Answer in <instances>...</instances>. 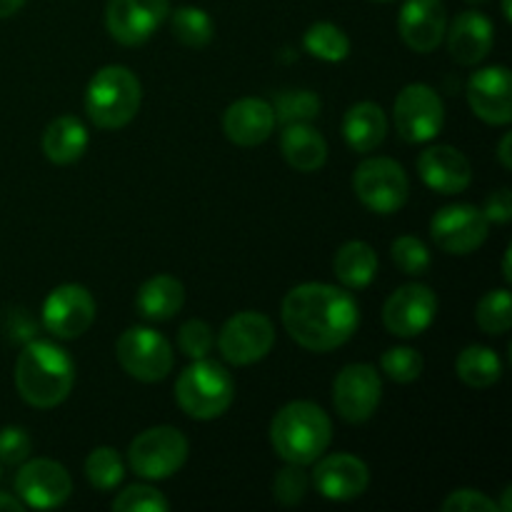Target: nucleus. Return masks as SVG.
<instances>
[{
	"instance_id": "obj_1",
	"label": "nucleus",
	"mask_w": 512,
	"mask_h": 512,
	"mask_svg": "<svg viewBox=\"0 0 512 512\" xmlns=\"http://www.w3.org/2000/svg\"><path fill=\"white\" fill-rule=\"evenodd\" d=\"M283 325L310 353H330L355 335L360 308L353 295L328 283L295 285L283 300Z\"/></svg>"
},
{
	"instance_id": "obj_2",
	"label": "nucleus",
	"mask_w": 512,
	"mask_h": 512,
	"mask_svg": "<svg viewBox=\"0 0 512 512\" xmlns=\"http://www.w3.org/2000/svg\"><path fill=\"white\" fill-rule=\"evenodd\" d=\"M75 385V363L53 340H28L15 360V388L20 398L40 410L55 408Z\"/></svg>"
},
{
	"instance_id": "obj_3",
	"label": "nucleus",
	"mask_w": 512,
	"mask_h": 512,
	"mask_svg": "<svg viewBox=\"0 0 512 512\" xmlns=\"http://www.w3.org/2000/svg\"><path fill=\"white\" fill-rule=\"evenodd\" d=\"M333 440V423L320 405L293 400L275 413L270 423V445L285 463L310 465L325 455Z\"/></svg>"
},
{
	"instance_id": "obj_4",
	"label": "nucleus",
	"mask_w": 512,
	"mask_h": 512,
	"mask_svg": "<svg viewBox=\"0 0 512 512\" xmlns=\"http://www.w3.org/2000/svg\"><path fill=\"white\" fill-rule=\"evenodd\" d=\"M143 88L138 75L125 65H105L90 78L85 90V113L95 128L120 130L140 110Z\"/></svg>"
},
{
	"instance_id": "obj_5",
	"label": "nucleus",
	"mask_w": 512,
	"mask_h": 512,
	"mask_svg": "<svg viewBox=\"0 0 512 512\" xmlns=\"http://www.w3.org/2000/svg\"><path fill=\"white\" fill-rule=\"evenodd\" d=\"M235 383L218 360H193L175 380V400L193 420H215L233 405Z\"/></svg>"
},
{
	"instance_id": "obj_6",
	"label": "nucleus",
	"mask_w": 512,
	"mask_h": 512,
	"mask_svg": "<svg viewBox=\"0 0 512 512\" xmlns=\"http://www.w3.org/2000/svg\"><path fill=\"white\" fill-rule=\"evenodd\" d=\"M188 438L173 425L148 428L133 438L128 448V465L143 480H168L188 460Z\"/></svg>"
},
{
	"instance_id": "obj_7",
	"label": "nucleus",
	"mask_w": 512,
	"mask_h": 512,
	"mask_svg": "<svg viewBox=\"0 0 512 512\" xmlns=\"http://www.w3.org/2000/svg\"><path fill=\"white\" fill-rule=\"evenodd\" d=\"M353 190L370 213L393 215L408 203L410 180L398 160L368 158L355 170Z\"/></svg>"
},
{
	"instance_id": "obj_8",
	"label": "nucleus",
	"mask_w": 512,
	"mask_h": 512,
	"mask_svg": "<svg viewBox=\"0 0 512 512\" xmlns=\"http://www.w3.org/2000/svg\"><path fill=\"white\" fill-rule=\"evenodd\" d=\"M118 363L140 383H160L173 370L175 358L168 338L150 328H128L115 345Z\"/></svg>"
},
{
	"instance_id": "obj_9",
	"label": "nucleus",
	"mask_w": 512,
	"mask_h": 512,
	"mask_svg": "<svg viewBox=\"0 0 512 512\" xmlns=\"http://www.w3.org/2000/svg\"><path fill=\"white\" fill-rule=\"evenodd\" d=\"M393 120L405 143H430L445 125V105L430 85L410 83L395 98Z\"/></svg>"
},
{
	"instance_id": "obj_10",
	"label": "nucleus",
	"mask_w": 512,
	"mask_h": 512,
	"mask_svg": "<svg viewBox=\"0 0 512 512\" xmlns=\"http://www.w3.org/2000/svg\"><path fill=\"white\" fill-rule=\"evenodd\" d=\"M215 343L225 363L238 365V368L260 363L275 345L273 320L258 310H243L225 320Z\"/></svg>"
},
{
	"instance_id": "obj_11",
	"label": "nucleus",
	"mask_w": 512,
	"mask_h": 512,
	"mask_svg": "<svg viewBox=\"0 0 512 512\" xmlns=\"http://www.w3.org/2000/svg\"><path fill=\"white\" fill-rule=\"evenodd\" d=\"M490 220L470 203H453L440 208L430 220V235L440 250L450 255H470L488 240Z\"/></svg>"
},
{
	"instance_id": "obj_12",
	"label": "nucleus",
	"mask_w": 512,
	"mask_h": 512,
	"mask_svg": "<svg viewBox=\"0 0 512 512\" xmlns=\"http://www.w3.org/2000/svg\"><path fill=\"white\" fill-rule=\"evenodd\" d=\"M383 398V380L368 363H350L335 375L333 405L345 423H368Z\"/></svg>"
},
{
	"instance_id": "obj_13",
	"label": "nucleus",
	"mask_w": 512,
	"mask_h": 512,
	"mask_svg": "<svg viewBox=\"0 0 512 512\" xmlns=\"http://www.w3.org/2000/svg\"><path fill=\"white\" fill-rule=\"evenodd\" d=\"M15 493L25 508L53 510L68 503L73 495V478L63 465L50 458L25 460L15 475Z\"/></svg>"
},
{
	"instance_id": "obj_14",
	"label": "nucleus",
	"mask_w": 512,
	"mask_h": 512,
	"mask_svg": "<svg viewBox=\"0 0 512 512\" xmlns=\"http://www.w3.org/2000/svg\"><path fill=\"white\" fill-rule=\"evenodd\" d=\"M95 298L78 283H65L50 290L43 303V328L53 338L75 340L95 323Z\"/></svg>"
},
{
	"instance_id": "obj_15",
	"label": "nucleus",
	"mask_w": 512,
	"mask_h": 512,
	"mask_svg": "<svg viewBox=\"0 0 512 512\" xmlns=\"http://www.w3.org/2000/svg\"><path fill=\"white\" fill-rule=\"evenodd\" d=\"M438 315V295L423 283L400 285L383 305V325L398 338H418Z\"/></svg>"
},
{
	"instance_id": "obj_16",
	"label": "nucleus",
	"mask_w": 512,
	"mask_h": 512,
	"mask_svg": "<svg viewBox=\"0 0 512 512\" xmlns=\"http://www.w3.org/2000/svg\"><path fill=\"white\" fill-rule=\"evenodd\" d=\"M168 0H108L105 28L120 45H143L168 20Z\"/></svg>"
},
{
	"instance_id": "obj_17",
	"label": "nucleus",
	"mask_w": 512,
	"mask_h": 512,
	"mask_svg": "<svg viewBox=\"0 0 512 512\" xmlns=\"http://www.w3.org/2000/svg\"><path fill=\"white\" fill-rule=\"evenodd\" d=\"M313 485L320 498L333 500V503H350L360 498L370 485V470L360 458L348 453L320 455L315 460Z\"/></svg>"
},
{
	"instance_id": "obj_18",
	"label": "nucleus",
	"mask_w": 512,
	"mask_h": 512,
	"mask_svg": "<svg viewBox=\"0 0 512 512\" xmlns=\"http://www.w3.org/2000/svg\"><path fill=\"white\" fill-rule=\"evenodd\" d=\"M468 105L483 123L508 125L512 120V78L505 65L475 70L468 78Z\"/></svg>"
},
{
	"instance_id": "obj_19",
	"label": "nucleus",
	"mask_w": 512,
	"mask_h": 512,
	"mask_svg": "<svg viewBox=\"0 0 512 512\" xmlns=\"http://www.w3.org/2000/svg\"><path fill=\"white\" fill-rule=\"evenodd\" d=\"M403 43L415 53H433L448 30L443 0H405L398 18Z\"/></svg>"
},
{
	"instance_id": "obj_20",
	"label": "nucleus",
	"mask_w": 512,
	"mask_h": 512,
	"mask_svg": "<svg viewBox=\"0 0 512 512\" xmlns=\"http://www.w3.org/2000/svg\"><path fill=\"white\" fill-rule=\"evenodd\" d=\"M418 175L440 195H458L473 183V165L453 145H430L418 158Z\"/></svg>"
},
{
	"instance_id": "obj_21",
	"label": "nucleus",
	"mask_w": 512,
	"mask_h": 512,
	"mask_svg": "<svg viewBox=\"0 0 512 512\" xmlns=\"http://www.w3.org/2000/svg\"><path fill=\"white\" fill-rule=\"evenodd\" d=\"M448 35L450 58L458 65H478L490 55L495 45V25L480 10H463L455 15Z\"/></svg>"
},
{
	"instance_id": "obj_22",
	"label": "nucleus",
	"mask_w": 512,
	"mask_h": 512,
	"mask_svg": "<svg viewBox=\"0 0 512 512\" xmlns=\"http://www.w3.org/2000/svg\"><path fill=\"white\" fill-rule=\"evenodd\" d=\"M275 110L263 98H240L223 113V133L240 148L265 143L275 130Z\"/></svg>"
},
{
	"instance_id": "obj_23",
	"label": "nucleus",
	"mask_w": 512,
	"mask_h": 512,
	"mask_svg": "<svg viewBox=\"0 0 512 512\" xmlns=\"http://www.w3.org/2000/svg\"><path fill=\"white\" fill-rule=\"evenodd\" d=\"M280 153L298 173H315L328 160V143L310 123H288L280 135Z\"/></svg>"
},
{
	"instance_id": "obj_24",
	"label": "nucleus",
	"mask_w": 512,
	"mask_h": 512,
	"mask_svg": "<svg viewBox=\"0 0 512 512\" xmlns=\"http://www.w3.org/2000/svg\"><path fill=\"white\" fill-rule=\"evenodd\" d=\"M185 305V285L173 275H153L140 285L135 295V308L140 318L150 323H165L173 320Z\"/></svg>"
},
{
	"instance_id": "obj_25",
	"label": "nucleus",
	"mask_w": 512,
	"mask_h": 512,
	"mask_svg": "<svg viewBox=\"0 0 512 512\" xmlns=\"http://www.w3.org/2000/svg\"><path fill=\"white\" fill-rule=\"evenodd\" d=\"M388 135V115L373 100L355 103L343 118V138L355 153H373Z\"/></svg>"
},
{
	"instance_id": "obj_26",
	"label": "nucleus",
	"mask_w": 512,
	"mask_h": 512,
	"mask_svg": "<svg viewBox=\"0 0 512 512\" xmlns=\"http://www.w3.org/2000/svg\"><path fill=\"white\" fill-rule=\"evenodd\" d=\"M88 148V128L75 115H60L43 133V153L53 165H70Z\"/></svg>"
},
{
	"instance_id": "obj_27",
	"label": "nucleus",
	"mask_w": 512,
	"mask_h": 512,
	"mask_svg": "<svg viewBox=\"0 0 512 512\" xmlns=\"http://www.w3.org/2000/svg\"><path fill=\"white\" fill-rule=\"evenodd\" d=\"M335 278L345 285L348 290H363L378 275V253L373 245L363 243V240H350V243L340 245V250L333 258Z\"/></svg>"
},
{
	"instance_id": "obj_28",
	"label": "nucleus",
	"mask_w": 512,
	"mask_h": 512,
	"mask_svg": "<svg viewBox=\"0 0 512 512\" xmlns=\"http://www.w3.org/2000/svg\"><path fill=\"white\" fill-rule=\"evenodd\" d=\"M455 373H458V378L468 388H493L500 380V375H503V360L498 358V353L493 348L468 345V348L460 350L458 360H455Z\"/></svg>"
},
{
	"instance_id": "obj_29",
	"label": "nucleus",
	"mask_w": 512,
	"mask_h": 512,
	"mask_svg": "<svg viewBox=\"0 0 512 512\" xmlns=\"http://www.w3.org/2000/svg\"><path fill=\"white\" fill-rule=\"evenodd\" d=\"M170 30H173L175 40L185 48H205V45L213 43L215 38V23L203 8H195V5H183L173 13L170 18Z\"/></svg>"
},
{
	"instance_id": "obj_30",
	"label": "nucleus",
	"mask_w": 512,
	"mask_h": 512,
	"mask_svg": "<svg viewBox=\"0 0 512 512\" xmlns=\"http://www.w3.org/2000/svg\"><path fill=\"white\" fill-rule=\"evenodd\" d=\"M303 45L313 58L323 63H343L350 55V38L335 23H313L303 35Z\"/></svg>"
},
{
	"instance_id": "obj_31",
	"label": "nucleus",
	"mask_w": 512,
	"mask_h": 512,
	"mask_svg": "<svg viewBox=\"0 0 512 512\" xmlns=\"http://www.w3.org/2000/svg\"><path fill=\"white\" fill-rule=\"evenodd\" d=\"M85 478L100 493H108V490L118 488L125 478V465L118 450L108 448V445L95 448L85 458Z\"/></svg>"
},
{
	"instance_id": "obj_32",
	"label": "nucleus",
	"mask_w": 512,
	"mask_h": 512,
	"mask_svg": "<svg viewBox=\"0 0 512 512\" xmlns=\"http://www.w3.org/2000/svg\"><path fill=\"white\" fill-rule=\"evenodd\" d=\"M475 320L488 335H505L512 325V298L508 288L490 290L475 308Z\"/></svg>"
},
{
	"instance_id": "obj_33",
	"label": "nucleus",
	"mask_w": 512,
	"mask_h": 512,
	"mask_svg": "<svg viewBox=\"0 0 512 512\" xmlns=\"http://www.w3.org/2000/svg\"><path fill=\"white\" fill-rule=\"evenodd\" d=\"M275 120L288 123H308L320 115V98L310 90H285L275 98Z\"/></svg>"
},
{
	"instance_id": "obj_34",
	"label": "nucleus",
	"mask_w": 512,
	"mask_h": 512,
	"mask_svg": "<svg viewBox=\"0 0 512 512\" xmlns=\"http://www.w3.org/2000/svg\"><path fill=\"white\" fill-rule=\"evenodd\" d=\"M390 258L398 265L400 273L405 275H425L433 263V255L430 248L415 235H400L390 245Z\"/></svg>"
},
{
	"instance_id": "obj_35",
	"label": "nucleus",
	"mask_w": 512,
	"mask_h": 512,
	"mask_svg": "<svg viewBox=\"0 0 512 512\" xmlns=\"http://www.w3.org/2000/svg\"><path fill=\"white\" fill-rule=\"evenodd\" d=\"M380 365H383V373L388 375L393 383L408 385V383H415V380L423 375L425 360L415 348L400 345V348L385 350L383 358H380Z\"/></svg>"
},
{
	"instance_id": "obj_36",
	"label": "nucleus",
	"mask_w": 512,
	"mask_h": 512,
	"mask_svg": "<svg viewBox=\"0 0 512 512\" xmlns=\"http://www.w3.org/2000/svg\"><path fill=\"white\" fill-rule=\"evenodd\" d=\"M110 508L115 512H165L170 508V503L153 485L138 483L118 493V498L110 503Z\"/></svg>"
},
{
	"instance_id": "obj_37",
	"label": "nucleus",
	"mask_w": 512,
	"mask_h": 512,
	"mask_svg": "<svg viewBox=\"0 0 512 512\" xmlns=\"http://www.w3.org/2000/svg\"><path fill=\"white\" fill-rule=\"evenodd\" d=\"M310 478L303 470V465L288 463L285 468H280L273 478V498L278 500L285 508H293L308 493Z\"/></svg>"
},
{
	"instance_id": "obj_38",
	"label": "nucleus",
	"mask_w": 512,
	"mask_h": 512,
	"mask_svg": "<svg viewBox=\"0 0 512 512\" xmlns=\"http://www.w3.org/2000/svg\"><path fill=\"white\" fill-rule=\"evenodd\" d=\"M213 345V328H210L205 320H188V323H183V328L178 330V348L183 350V355H188L190 360L208 358Z\"/></svg>"
},
{
	"instance_id": "obj_39",
	"label": "nucleus",
	"mask_w": 512,
	"mask_h": 512,
	"mask_svg": "<svg viewBox=\"0 0 512 512\" xmlns=\"http://www.w3.org/2000/svg\"><path fill=\"white\" fill-rule=\"evenodd\" d=\"M33 450V440L18 425H8L0 430V463L5 465H20L30 458Z\"/></svg>"
},
{
	"instance_id": "obj_40",
	"label": "nucleus",
	"mask_w": 512,
	"mask_h": 512,
	"mask_svg": "<svg viewBox=\"0 0 512 512\" xmlns=\"http://www.w3.org/2000/svg\"><path fill=\"white\" fill-rule=\"evenodd\" d=\"M443 512H500L498 503L483 495L480 490L460 488L453 490L448 498L443 500Z\"/></svg>"
},
{
	"instance_id": "obj_41",
	"label": "nucleus",
	"mask_w": 512,
	"mask_h": 512,
	"mask_svg": "<svg viewBox=\"0 0 512 512\" xmlns=\"http://www.w3.org/2000/svg\"><path fill=\"white\" fill-rule=\"evenodd\" d=\"M483 213H485V218L490 220V223H498V225L510 223V220H512V193H510V188H500V190H495L493 195H488Z\"/></svg>"
},
{
	"instance_id": "obj_42",
	"label": "nucleus",
	"mask_w": 512,
	"mask_h": 512,
	"mask_svg": "<svg viewBox=\"0 0 512 512\" xmlns=\"http://www.w3.org/2000/svg\"><path fill=\"white\" fill-rule=\"evenodd\" d=\"M10 320H13V325H10V330H13V333H10L13 335V340H23V343L33 340L35 323L25 315V310H15V313L10 315Z\"/></svg>"
},
{
	"instance_id": "obj_43",
	"label": "nucleus",
	"mask_w": 512,
	"mask_h": 512,
	"mask_svg": "<svg viewBox=\"0 0 512 512\" xmlns=\"http://www.w3.org/2000/svg\"><path fill=\"white\" fill-rule=\"evenodd\" d=\"M510 143H512V135L505 133L503 140H500L498 145V158L500 163H503L505 170H512V155H510Z\"/></svg>"
},
{
	"instance_id": "obj_44",
	"label": "nucleus",
	"mask_w": 512,
	"mask_h": 512,
	"mask_svg": "<svg viewBox=\"0 0 512 512\" xmlns=\"http://www.w3.org/2000/svg\"><path fill=\"white\" fill-rule=\"evenodd\" d=\"M0 510H5V512H23L25 505H23V500L15 498V495L0 493Z\"/></svg>"
},
{
	"instance_id": "obj_45",
	"label": "nucleus",
	"mask_w": 512,
	"mask_h": 512,
	"mask_svg": "<svg viewBox=\"0 0 512 512\" xmlns=\"http://www.w3.org/2000/svg\"><path fill=\"white\" fill-rule=\"evenodd\" d=\"M25 5V0H0V18H10Z\"/></svg>"
},
{
	"instance_id": "obj_46",
	"label": "nucleus",
	"mask_w": 512,
	"mask_h": 512,
	"mask_svg": "<svg viewBox=\"0 0 512 512\" xmlns=\"http://www.w3.org/2000/svg\"><path fill=\"white\" fill-rule=\"evenodd\" d=\"M510 255H512V248L508 245V250H505V258H503V278H505V283H512V273H510Z\"/></svg>"
},
{
	"instance_id": "obj_47",
	"label": "nucleus",
	"mask_w": 512,
	"mask_h": 512,
	"mask_svg": "<svg viewBox=\"0 0 512 512\" xmlns=\"http://www.w3.org/2000/svg\"><path fill=\"white\" fill-rule=\"evenodd\" d=\"M510 495H512V488L508 485V488L503 490V503L498 505V510H500V512H510V510H512V505H510Z\"/></svg>"
},
{
	"instance_id": "obj_48",
	"label": "nucleus",
	"mask_w": 512,
	"mask_h": 512,
	"mask_svg": "<svg viewBox=\"0 0 512 512\" xmlns=\"http://www.w3.org/2000/svg\"><path fill=\"white\" fill-rule=\"evenodd\" d=\"M503 15H505V20H512V10H510V0H503Z\"/></svg>"
},
{
	"instance_id": "obj_49",
	"label": "nucleus",
	"mask_w": 512,
	"mask_h": 512,
	"mask_svg": "<svg viewBox=\"0 0 512 512\" xmlns=\"http://www.w3.org/2000/svg\"><path fill=\"white\" fill-rule=\"evenodd\" d=\"M468 3L470 5H485V3H488V0H468Z\"/></svg>"
},
{
	"instance_id": "obj_50",
	"label": "nucleus",
	"mask_w": 512,
	"mask_h": 512,
	"mask_svg": "<svg viewBox=\"0 0 512 512\" xmlns=\"http://www.w3.org/2000/svg\"><path fill=\"white\" fill-rule=\"evenodd\" d=\"M0 473H3V463H0Z\"/></svg>"
},
{
	"instance_id": "obj_51",
	"label": "nucleus",
	"mask_w": 512,
	"mask_h": 512,
	"mask_svg": "<svg viewBox=\"0 0 512 512\" xmlns=\"http://www.w3.org/2000/svg\"><path fill=\"white\" fill-rule=\"evenodd\" d=\"M378 3H385V0H378Z\"/></svg>"
}]
</instances>
